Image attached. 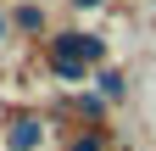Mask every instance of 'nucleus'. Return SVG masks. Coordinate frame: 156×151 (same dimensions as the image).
I'll return each mask as SVG.
<instances>
[{
	"mask_svg": "<svg viewBox=\"0 0 156 151\" xmlns=\"http://www.w3.org/2000/svg\"><path fill=\"white\" fill-rule=\"evenodd\" d=\"M0 34H6V17H0Z\"/></svg>",
	"mask_w": 156,
	"mask_h": 151,
	"instance_id": "7",
	"label": "nucleus"
},
{
	"mask_svg": "<svg viewBox=\"0 0 156 151\" xmlns=\"http://www.w3.org/2000/svg\"><path fill=\"white\" fill-rule=\"evenodd\" d=\"M67 151H106V134H84V140H73Z\"/></svg>",
	"mask_w": 156,
	"mask_h": 151,
	"instance_id": "5",
	"label": "nucleus"
},
{
	"mask_svg": "<svg viewBox=\"0 0 156 151\" xmlns=\"http://www.w3.org/2000/svg\"><path fill=\"white\" fill-rule=\"evenodd\" d=\"M78 6H101V0H78Z\"/></svg>",
	"mask_w": 156,
	"mask_h": 151,
	"instance_id": "6",
	"label": "nucleus"
},
{
	"mask_svg": "<svg viewBox=\"0 0 156 151\" xmlns=\"http://www.w3.org/2000/svg\"><path fill=\"white\" fill-rule=\"evenodd\" d=\"M101 39L95 34H62V39H50V62H56V73L62 79H78L84 73V62H101Z\"/></svg>",
	"mask_w": 156,
	"mask_h": 151,
	"instance_id": "1",
	"label": "nucleus"
},
{
	"mask_svg": "<svg viewBox=\"0 0 156 151\" xmlns=\"http://www.w3.org/2000/svg\"><path fill=\"white\" fill-rule=\"evenodd\" d=\"M17 23H23L28 34H39V28H45V11H39V6H23V11H17Z\"/></svg>",
	"mask_w": 156,
	"mask_h": 151,
	"instance_id": "3",
	"label": "nucleus"
},
{
	"mask_svg": "<svg viewBox=\"0 0 156 151\" xmlns=\"http://www.w3.org/2000/svg\"><path fill=\"white\" fill-rule=\"evenodd\" d=\"M101 95H106V101L123 95V73H101Z\"/></svg>",
	"mask_w": 156,
	"mask_h": 151,
	"instance_id": "4",
	"label": "nucleus"
},
{
	"mask_svg": "<svg viewBox=\"0 0 156 151\" xmlns=\"http://www.w3.org/2000/svg\"><path fill=\"white\" fill-rule=\"evenodd\" d=\"M6 145H11V151H34V145H39V118H17V123L6 129Z\"/></svg>",
	"mask_w": 156,
	"mask_h": 151,
	"instance_id": "2",
	"label": "nucleus"
}]
</instances>
